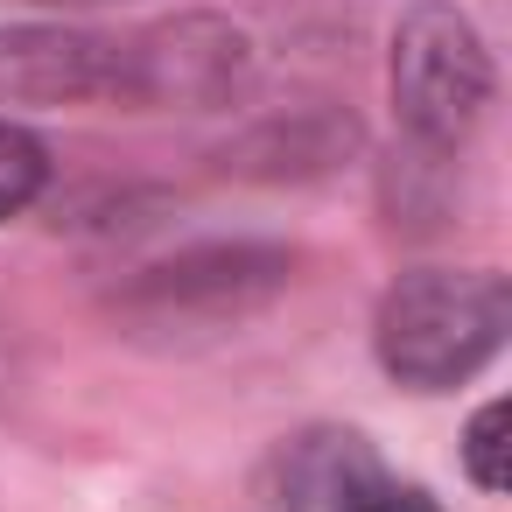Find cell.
Instances as JSON below:
<instances>
[{"instance_id": "4", "label": "cell", "mask_w": 512, "mask_h": 512, "mask_svg": "<svg viewBox=\"0 0 512 512\" xmlns=\"http://www.w3.org/2000/svg\"><path fill=\"white\" fill-rule=\"evenodd\" d=\"M288 253L281 246H197L176 253L148 274H134L113 309L141 330H218L246 309H260L267 295L288 288Z\"/></svg>"}, {"instance_id": "1", "label": "cell", "mask_w": 512, "mask_h": 512, "mask_svg": "<svg viewBox=\"0 0 512 512\" xmlns=\"http://www.w3.org/2000/svg\"><path fill=\"white\" fill-rule=\"evenodd\" d=\"M505 330H512V295L491 267H421L386 288L372 344H379L386 379L414 393H442L484 372Z\"/></svg>"}, {"instance_id": "10", "label": "cell", "mask_w": 512, "mask_h": 512, "mask_svg": "<svg viewBox=\"0 0 512 512\" xmlns=\"http://www.w3.org/2000/svg\"><path fill=\"white\" fill-rule=\"evenodd\" d=\"M358 512H442V505H435L421 484H393V477H386V484H379V491H372Z\"/></svg>"}, {"instance_id": "11", "label": "cell", "mask_w": 512, "mask_h": 512, "mask_svg": "<svg viewBox=\"0 0 512 512\" xmlns=\"http://www.w3.org/2000/svg\"><path fill=\"white\" fill-rule=\"evenodd\" d=\"M50 8H106V0H50Z\"/></svg>"}, {"instance_id": "9", "label": "cell", "mask_w": 512, "mask_h": 512, "mask_svg": "<svg viewBox=\"0 0 512 512\" xmlns=\"http://www.w3.org/2000/svg\"><path fill=\"white\" fill-rule=\"evenodd\" d=\"M43 176H50V162H43V141L0 120V218L29 211V204H36V190H43Z\"/></svg>"}, {"instance_id": "2", "label": "cell", "mask_w": 512, "mask_h": 512, "mask_svg": "<svg viewBox=\"0 0 512 512\" xmlns=\"http://www.w3.org/2000/svg\"><path fill=\"white\" fill-rule=\"evenodd\" d=\"M393 113L407 127V141L421 155H456L484 106H491V57L484 36L470 29V15H456L449 0H414V8L393 22Z\"/></svg>"}, {"instance_id": "7", "label": "cell", "mask_w": 512, "mask_h": 512, "mask_svg": "<svg viewBox=\"0 0 512 512\" xmlns=\"http://www.w3.org/2000/svg\"><path fill=\"white\" fill-rule=\"evenodd\" d=\"M351 141H358V127H351L344 113L302 106L295 120H267V127H253L239 148H225V169H239V176H316V169H330Z\"/></svg>"}, {"instance_id": "3", "label": "cell", "mask_w": 512, "mask_h": 512, "mask_svg": "<svg viewBox=\"0 0 512 512\" xmlns=\"http://www.w3.org/2000/svg\"><path fill=\"white\" fill-rule=\"evenodd\" d=\"M253 85V36L225 15H169L113 36V106L134 113H218Z\"/></svg>"}, {"instance_id": "8", "label": "cell", "mask_w": 512, "mask_h": 512, "mask_svg": "<svg viewBox=\"0 0 512 512\" xmlns=\"http://www.w3.org/2000/svg\"><path fill=\"white\" fill-rule=\"evenodd\" d=\"M505 428H512V414H505V400H484L477 414H470V428H463V470H470V484L477 491H505L512 484V442H505Z\"/></svg>"}, {"instance_id": "6", "label": "cell", "mask_w": 512, "mask_h": 512, "mask_svg": "<svg viewBox=\"0 0 512 512\" xmlns=\"http://www.w3.org/2000/svg\"><path fill=\"white\" fill-rule=\"evenodd\" d=\"M379 484H386V463L358 428H302L267 463V491L281 512H358Z\"/></svg>"}, {"instance_id": "5", "label": "cell", "mask_w": 512, "mask_h": 512, "mask_svg": "<svg viewBox=\"0 0 512 512\" xmlns=\"http://www.w3.org/2000/svg\"><path fill=\"white\" fill-rule=\"evenodd\" d=\"M0 99L8 106H85L113 99V36L22 22L0 29Z\"/></svg>"}]
</instances>
